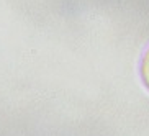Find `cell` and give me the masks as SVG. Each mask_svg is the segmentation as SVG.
<instances>
[{
	"mask_svg": "<svg viewBox=\"0 0 149 136\" xmlns=\"http://www.w3.org/2000/svg\"><path fill=\"white\" fill-rule=\"evenodd\" d=\"M141 79H143L146 87L149 89V48L143 57V61H141Z\"/></svg>",
	"mask_w": 149,
	"mask_h": 136,
	"instance_id": "1",
	"label": "cell"
}]
</instances>
